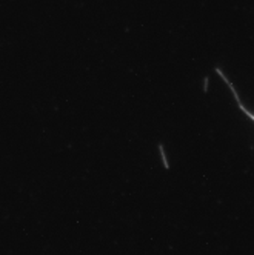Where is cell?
Segmentation results:
<instances>
[{"label":"cell","mask_w":254,"mask_h":255,"mask_svg":"<svg viewBox=\"0 0 254 255\" xmlns=\"http://www.w3.org/2000/svg\"><path fill=\"white\" fill-rule=\"evenodd\" d=\"M214 71H216L217 74L221 76V79H222V80H224V82L228 85V88H230V91H231V94H233V97H234L236 103H238V106L241 108V111H242V113H244V114H245V116L250 119V120H253V122H254V113H251L250 109L245 106V103L241 100V97H239V94H238V89H236L234 83H233V82H231V80L227 77V74H225V72L222 71V68H221V66H216V68H214Z\"/></svg>","instance_id":"cell-1"},{"label":"cell","mask_w":254,"mask_h":255,"mask_svg":"<svg viewBox=\"0 0 254 255\" xmlns=\"http://www.w3.org/2000/svg\"><path fill=\"white\" fill-rule=\"evenodd\" d=\"M159 149H160V154H162V158H163V166H165V168L168 169V168H170V165H168V161H167L165 154H163V146H162V144H159Z\"/></svg>","instance_id":"cell-2"}]
</instances>
